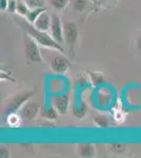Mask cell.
I'll return each instance as SVG.
<instances>
[{"label": "cell", "mask_w": 141, "mask_h": 158, "mask_svg": "<svg viewBox=\"0 0 141 158\" xmlns=\"http://www.w3.org/2000/svg\"><path fill=\"white\" fill-rule=\"evenodd\" d=\"M17 11V0H9L7 4V12L15 13Z\"/></svg>", "instance_id": "cell-21"}, {"label": "cell", "mask_w": 141, "mask_h": 158, "mask_svg": "<svg viewBox=\"0 0 141 158\" xmlns=\"http://www.w3.org/2000/svg\"><path fill=\"white\" fill-rule=\"evenodd\" d=\"M40 112V108L37 103L30 102L27 101V103L20 109V116L24 120H33L36 118L38 113Z\"/></svg>", "instance_id": "cell-6"}, {"label": "cell", "mask_w": 141, "mask_h": 158, "mask_svg": "<svg viewBox=\"0 0 141 158\" xmlns=\"http://www.w3.org/2000/svg\"><path fill=\"white\" fill-rule=\"evenodd\" d=\"M51 36L57 41L59 44L64 43V36H63V24L58 15H52V24H51Z\"/></svg>", "instance_id": "cell-5"}, {"label": "cell", "mask_w": 141, "mask_h": 158, "mask_svg": "<svg viewBox=\"0 0 141 158\" xmlns=\"http://www.w3.org/2000/svg\"><path fill=\"white\" fill-rule=\"evenodd\" d=\"M50 1L53 7H55L58 11H61V10H64L68 6L71 0H50Z\"/></svg>", "instance_id": "cell-16"}, {"label": "cell", "mask_w": 141, "mask_h": 158, "mask_svg": "<svg viewBox=\"0 0 141 158\" xmlns=\"http://www.w3.org/2000/svg\"><path fill=\"white\" fill-rule=\"evenodd\" d=\"M10 151H9V149H6V147H1L0 148V156H1L2 158H7V157H10Z\"/></svg>", "instance_id": "cell-22"}, {"label": "cell", "mask_w": 141, "mask_h": 158, "mask_svg": "<svg viewBox=\"0 0 141 158\" xmlns=\"http://www.w3.org/2000/svg\"><path fill=\"white\" fill-rule=\"evenodd\" d=\"M14 20L25 33H27L29 35H31V36L34 38L40 45H42V47H44V48H48V49L57 50L61 53L64 52L62 45L59 44L52 36H50L48 34H47V32H42V31L37 30L34 27V24L29 22L22 16H20V15L14 16Z\"/></svg>", "instance_id": "cell-1"}, {"label": "cell", "mask_w": 141, "mask_h": 158, "mask_svg": "<svg viewBox=\"0 0 141 158\" xmlns=\"http://www.w3.org/2000/svg\"><path fill=\"white\" fill-rule=\"evenodd\" d=\"M89 76H91V79L95 85H101L102 82H104V77L101 74L93 73V72H89Z\"/></svg>", "instance_id": "cell-18"}, {"label": "cell", "mask_w": 141, "mask_h": 158, "mask_svg": "<svg viewBox=\"0 0 141 158\" xmlns=\"http://www.w3.org/2000/svg\"><path fill=\"white\" fill-rule=\"evenodd\" d=\"M63 36H64V42L71 47H73L77 42L79 33L75 22L66 21L63 23Z\"/></svg>", "instance_id": "cell-4"}, {"label": "cell", "mask_w": 141, "mask_h": 158, "mask_svg": "<svg viewBox=\"0 0 141 158\" xmlns=\"http://www.w3.org/2000/svg\"><path fill=\"white\" fill-rule=\"evenodd\" d=\"M95 147L92 143H81L78 146V153L81 157H93L95 155Z\"/></svg>", "instance_id": "cell-10"}, {"label": "cell", "mask_w": 141, "mask_h": 158, "mask_svg": "<svg viewBox=\"0 0 141 158\" xmlns=\"http://www.w3.org/2000/svg\"><path fill=\"white\" fill-rule=\"evenodd\" d=\"M68 104H70V94L64 93L61 95L55 96L53 98V106L57 110V112L60 115H64L68 112Z\"/></svg>", "instance_id": "cell-8"}, {"label": "cell", "mask_w": 141, "mask_h": 158, "mask_svg": "<svg viewBox=\"0 0 141 158\" xmlns=\"http://www.w3.org/2000/svg\"><path fill=\"white\" fill-rule=\"evenodd\" d=\"M137 47H138V49H139V51H141V36L137 39Z\"/></svg>", "instance_id": "cell-24"}, {"label": "cell", "mask_w": 141, "mask_h": 158, "mask_svg": "<svg viewBox=\"0 0 141 158\" xmlns=\"http://www.w3.org/2000/svg\"><path fill=\"white\" fill-rule=\"evenodd\" d=\"M20 118H21V116H19L17 113L11 114V115H9L7 117H6L7 123H9L11 127H16V126H18V124H19V122H20Z\"/></svg>", "instance_id": "cell-17"}, {"label": "cell", "mask_w": 141, "mask_h": 158, "mask_svg": "<svg viewBox=\"0 0 141 158\" xmlns=\"http://www.w3.org/2000/svg\"><path fill=\"white\" fill-rule=\"evenodd\" d=\"M35 91H29V92H23V93L17 94L14 97H12L9 100V102L6 104V108L4 110V116L7 117L9 115H11V114L17 113L33 97Z\"/></svg>", "instance_id": "cell-3"}, {"label": "cell", "mask_w": 141, "mask_h": 158, "mask_svg": "<svg viewBox=\"0 0 141 158\" xmlns=\"http://www.w3.org/2000/svg\"><path fill=\"white\" fill-rule=\"evenodd\" d=\"M89 1H91V2H96L97 0H89Z\"/></svg>", "instance_id": "cell-25"}, {"label": "cell", "mask_w": 141, "mask_h": 158, "mask_svg": "<svg viewBox=\"0 0 141 158\" xmlns=\"http://www.w3.org/2000/svg\"><path fill=\"white\" fill-rule=\"evenodd\" d=\"M94 122L96 123L97 127L99 128H107L110 126V120L106 116H102V115H98L94 117Z\"/></svg>", "instance_id": "cell-15"}, {"label": "cell", "mask_w": 141, "mask_h": 158, "mask_svg": "<svg viewBox=\"0 0 141 158\" xmlns=\"http://www.w3.org/2000/svg\"><path fill=\"white\" fill-rule=\"evenodd\" d=\"M30 11V7L27 6V2L23 0H17V14L22 17H27V13Z\"/></svg>", "instance_id": "cell-14"}, {"label": "cell", "mask_w": 141, "mask_h": 158, "mask_svg": "<svg viewBox=\"0 0 141 158\" xmlns=\"http://www.w3.org/2000/svg\"><path fill=\"white\" fill-rule=\"evenodd\" d=\"M89 0H73L72 4H73V9L77 12H84L89 7Z\"/></svg>", "instance_id": "cell-13"}, {"label": "cell", "mask_w": 141, "mask_h": 158, "mask_svg": "<svg viewBox=\"0 0 141 158\" xmlns=\"http://www.w3.org/2000/svg\"><path fill=\"white\" fill-rule=\"evenodd\" d=\"M24 43V53L25 57L29 63L32 62H43L41 52L39 50V43L27 33L24 34L23 37Z\"/></svg>", "instance_id": "cell-2"}, {"label": "cell", "mask_w": 141, "mask_h": 158, "mask_svg": "<svg viewBox=\"0 0 141 158\" xmlns=\"http://www.w3.org/2000/svg\"><path fill=\"white\" fill-rule=\"evenodd\" d=\"M51 24H52V15L47 11L43 12L34 22V27L36 29L42 32H48L51 29Z\"/></svg>", "instance_id": "cell-9"}, {"label": "cell", "mask_w": 141, "mask_h": 158, "mask_svg": "<svg viewBox=\"0 0 141 158\" xmlns=\"http://www.w3.org/2000/svg\"><path fill=\"white\" fill-rule=\"evenodd\" d=\"M7 4H9V0H0V9H1V11H7Z\"/></svg>", "instance_id": "cell-23"}, {"label": "cell", "mask_w": 141, "mask_h": 158, "mask_svg": "<svg viewBox=\"0 0 141 158\" xmlns=\"http://www.w3.org/2000/svg\"><path fill=\"white\" fill-rule=\"evenodd\" d=\"M111 149L116 153H122L125 150V146L122 143H113L111 144Z\"/></svg>", "instance_id": "cell-20"}, {"label": "cell", "mask_w": 141, "mask_h": 158, "mask_svg": "<svg viewBox=\"0 0 141 158\" xmlns=\"http://www.w3.org/2000/svg\"><path fill=\"white\" fill-rule=\"evenodd\" d=\"M27 3L30 9H37V7H43L44 6V1L43 0H27L25 1Z\"/></svg>", "instance_id": "cell-19"}, {"label": "cell", "mask_w": 141, "mask_h": 158, "mask_svg": "<svg viewBox=\"0 0 141 158\" xmlns=\"http://www.w3.org/2000/svg\"><path fill=\"white\" fill-rule=\"evenodd\" d=\"M58 112L54 106H51V108H44L40 111V115H41L43 118L48 119V120H56L58 117Z\"/></svg>", "instance_id": "cell-11"}, {"label": "cell", "mask_w": 141, "mask_h": 158, "mask_svg": "<svg viewBox=\"0 0 141 158\" xmlns=\"http://www.w3.org/2000/svg\"><path fill=\"white\" fill-rule=\"evenodd\" d=\"M70 67H71L70 61L61 55L55 56L53 58L52 62H51V69H52L53 72L57 74H65Z\"/></svg>", "instance_id": "cell-7"}, {"label": "cell", "mask_w": 141, "mask_h": 158, "mask_svg": "<svg viewBox=\"0 0 141 158\" xmlns=\"http://www.w3.org/2000/svg\"><path fill=\"white\" fill-rule=\"evenodd\" d=\"M44 11H47L45 10V7H37V9H30L29 13H27V21L31 22V23L34 24V22L37 20L38 17L40 16V15L42 14Z\"/></svg>", "instance_id": "cell-12"}]
</instances>
